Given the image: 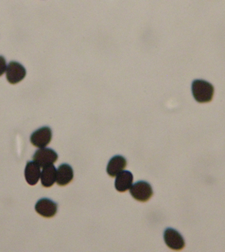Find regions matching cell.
Instances as JSON below:
<instances>
[{
    "mask_svg": "<svg viewBox=\"0 0 225 252\" xmlns=\"http://www.w3.org/2000/svg\"><path fill=\"white\" fill-rule=\"evenodd\" d=\"M164 240L168 247L173 250L179 251L185 247V241L182 235L178 231L171 228L165 230Z\"/></svg>",
    "mask_w": 225,
    "mask_h": 252,
    "instance_id": "7",
    "label": "cell"
},
{
    "mask_svg": "<svg viewBox=\"0 0 225 252\" xmlns=\"http://www.w3.org/2000/svg\"><path fill=\"white\" fill-rule=\"evenodd\" d=\"M133 175L129 171H122L117 175L115 179V187L118 192H125L132 187Z\"/></svg>",
    "mask_w": 225,
    "mask_h": 252,
    "instance_id": "10",
    "label": "cell"
},
{
    "mask_svg": "<svg viewBox=\"0 0 225 252\" xmlns=\"http://www.w3.org/2000/svg\"><path fill=\"white\" fill-rule=\"evenodd\" d=\"M40 167L36 162L29 161L26 165L25 176L26 181L31 186L36 185L40 178Z\"/></svg>",
    "mask_w": 225,
    "mask_h": 252,
    "instance_id": "8",
    "label": "cell"
},
{
    "mask_svg": "<svg viewBox=\"0 0 225 252\" xmlns=\"http://www.w3.org/2000/svg\"><path fill=\"white\" fill-rule=\"evenodd\" d=\"M73 169L70 165L64 163L60 165L56 172V182L59 186L64 187L68 185L73 181Z\"/></svg>",
    "mask_w": 225,
    "mask_h": 252,
    "instance_id": "9",
    "label": "cell"
},
{
    "mask_svg": "<svg viewBox=\"0 0 225 252\" xmlns=\"http://www.w3.org/2000/svg\"><path fill=\"white\" fill-rule=\"evenodd\" d=\"M6 62L3 57L0 56V76H1L6 71Z\"/></svg>",
    "mask_w": 225,
    "mask_h": 252,
    "instance_id": "13",
    "label": "cell"
},
{
    "mask_svg": "<svg viewBox=\"0 0 225 252\" xmlns=\"http://www.w3.org/2000/svg\"><path fill=\"white\" fill-rule=\"evenodd\" d=\"M191 90L193 97L199 103L210 102L213 100L215 89L211 84L206 81H193Z\"/></svg>",
    "mask_w": 225,
    "mask_h": 252,
    "instance_id": "1",
    "label": "cell"
},
{
    "mask_svg": "<svg viewBox=\"0 0 225 252\" xmlns=\"http://www.w3.org/2000/svg\"><path fill=\"white\" fill-rule=\"evenodd\" d=\"M27 71L19 63L12 62L7 66L6 78L11 84H18L25 78Z\"/></svg>",
    "mask_w": 225,
    "mask_h": 252,
    "instance_id": "5",
    "label": "cell"
},
{
    "mask_svg": "<svg viewBox=\"0 0 225 252\" xmlns=\"http://www.w3.org/2000/svg\"><path fill=\"white\" fill-rule=\"evenodd\" d=\"M130 190L132 197L140 202L148 201L153 195L152 187L145 181H140L134 184Z\"/></svg>",
    "mask_w": 225,
    "mask_h": 252,
    "instance_id": "2",
    "label": "cell"
},
{
    "mask_svg": "<svg viewBox=\"0 0 225 252\" xmlns=\"http://www.w3.org/2000/svg\"><path fill=\"white\" fill-rule=\"evenodd\" d=\"M35 211L43 218H51L58 211V205L49 198H41L35 205Z\"/></svg>",
    "mask_w": 225,
    "mask_h": 252,
    "instance_id": "6",
    "label": "cell"
},
{
    "mask_svg": "<svg viewBox=\"0 0 225 252\" xmlns=\"http://www.w3.org/2000/svg\"><path fill=\"white\" fill-rule=\"evenodd\" d=\"M52 139V131L48 126H43L35 130L31 136V143L38 148H45Z\"/></svg>",
    "mask_w": 225,
    "mask_h": 252,
    "instance_id": "4",
    "label": "cell"
},
{
    "mask_svg": "<svg viewBox=\"0 0 225 252\" xmlns=\"http://www.w3.org/2000/svg\"><path fill=\"white\" fill-rule=\"evenodd\" d=\"M56 169L53 164L43 167L40 174L42 186L45 188L52 187L56 181Z\"/></svg>",
    "mask_w": 225,
    "mask_h": 252,
    "instance_id": "12",
    "label": "cell"
},
{
    "mask_svg": "<svg viewBox=\"0 0 225 252\" xmlns=\"http://www.w3.org/2000/svg\"><path fill=\"white\" fill-rule=\"evenodd\" d=\"M33 159L40 167H44L56 162L58 155L51 149L40 148L35 153Z\"/></svg>",
    "mask_w": 225,
    "mask_h": 252,
    "instance_id": "3",
    "label": "cell"
},
{
    "mask_svg": "<svg viewBox=\"0 0 225 252\" xmlns=\"http://www.w3.org/2000/svg\"><path fill=\"white\" fill-rule=\"evenodd\" d=\"M127 165V161L123 156H116L111 159L107 167V172L111 177H115L122 172Z\"/></svg>",
    "mask_w": 225,
    "mask_h": 252,
    "instance_id": "11",
    "label": "cell"
}]
</instances>
